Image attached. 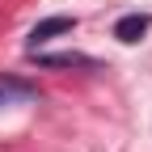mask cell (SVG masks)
I'll return each mask as SVG.
<instances>
[{
	"mask_svg": "<svg viewBox=\"0 0 152 152\" xmlns=\"http://www.w3.org/2000/svg\"><path fill=\"white\" fill-rule=\"evenodd\" d=\"M30 97H38V89H34L30 80L0 72V106H9V102H30Z\"/></svg>",
	"mask_w": 152,
	"mask_h": 152,
	"instance_id": "obj_2",
	"label": "cell"
},
{
	"mask_svg": "<svg viewBox=\"0 0 152 152\" xmlns=\"http://www.w3.org/2000/svg\"><path fill=\"white\" fill-rule=\"evenodd\" d=\"M38 68H97V59H89L80 51H64V55H34Z\"/></svg>",
	"mask_w": 152,
	"mask_h": 152,
	"instance_id": "obj_4",
	"label": "cell"
},
{
	"mask_svg": "<svg viewBox=\"0 0 152 152\" xmlns=\"http://www.w3.org/2000/svg\"><path fill=\"white\" fill-rule=\"evenodd\" d=\"M72 26H76V17H42V21L30 30V38H26V42H30V51H38L42 42H51L55 34H68Z\"/></svg>",
	"mask_w": 152,
	"mask_h": 152,
	"instance_id": "obj_1",
	"label": "cell"
},
{
	"mask_svg": "<svg viewBox=\"0 0 152 152\" xmlns=\"http://www.w3.org/2000/svg\"><path fill=\"white\" fill-rule=\"evenodd\" d=\"M148 26H152L148 13H127V17H118V26H114V38H118V42H140L148 34Z\"/></svg>",
	"mask_w": 152,
	"mask_h": 152,
	"instance_id": "obj_3",
	"label": "cell"
}]
</instances>
